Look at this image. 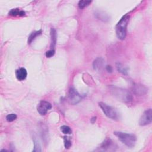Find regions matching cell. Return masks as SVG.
<instances>
[{
  "label": "cell",
  "instance_id": "cell-1",
  "mask_svg": "<svg viewBox=\"0 0 152 152\" xmlns=\"http://www.w3.org/2000/svg\"><path fill=\"white\" fill-rule=\"evenodd\" d=\"M109 91L115 98L121 102L130 103L133 100L132 95L126 89L116 86H110Z\"/></svg>",
  "mask_w": 152,
  "mask_h": 152
},
{
  "label": "cell",
  "instance_id": "cell-2",
  "mask_svg": "<svg viewBox=\"0 0 152 152\" xmlns=\"http://www.w3.org/2000/svg\"><path fill=\"white\" fill-rule=\"evenodd\" d=\"M114 135L128 147H134L136 144L137 137L133 134H128L121 131H115Z\"/></svg>",
  "mask_w": 152,
  "mask_h": 152
},
{
  "label": "cell",
  "instance_id": "cell-3",
  "mask_svg": "<svg viewBox=\"0 0 152 152\" xmlns=\"http://www.w3.org/2000/svg\"><path fill=\"white\" fill-rule=\"evenodd\" d=\"M130 16L125 15L123 16L116 26V34L120 40L125 39L127 35V27L128 23Z\"/></svg>",
  "mask_w": 152,
  "mask_h": 152
},
{
  "label": "cell",
  "instance_id": "cell-4",
  "mask_svg": "<svg viewBox=\"0 0 152 152\" xmlns=\"http://www.w3.org/2000/svg\"><path fill=\"white\" fill-rule=\"evenodd\" d=\"M99 105L102 109L103 113L108 118L112 120H116L118 118V114L112 106H109L102 102L99 103Z\"/></svg>",
  "mask_w": 152,
  "mask_h": 152
},
{
  "label": "cell",
  "instance_id": "cell-5",
  "mask_svg": "<svg viewBox=\"0 0 152 152\" xmlns=\"http://www.w3.org/2000/svg\"><path fill=\"white\" fill-rule=\"evenodd\" d=\"M82 99L81 96L74 88H71L68 92V100L71 105H76Z\"/></svg>",
  "mask_w": 152,
  "mask_h": 152
},
{
  "label": "cell",
  "instance_id": "cell-6",
  "mask_svg": "<svg viewBox=\"0 0 152 152\" xmlns=\"http://www.w3.org/2000/svg\"><path fill=\"white\" fill-rule=\"evenodd\" d=\"M152 121V110L149 109L144 111L139 121V124L141 126H147Z\"/></svg>",
  "mask_w": 152,
  "mask_h": 152
},
{
  "label": "cell",
  "instance_id": "cell-7",
  "mask_svg": "<svg viewBox=\"0 0 152 152\" xmlns=\"http://www.w3.org/2000/svg\"><path fill=\"white\" fill-rule=\"evenodd\" d=\"M52 108V105L50 102L45 100H42L40 102L37 107L38 112L41 115H45L46 114L48 110Z\"/></svg>",
  "mask_w": 152,
  "mask_h": 152
},
{
  "label": "cell",
  "instance_id": "cell-8",
  "mask_svg": "<svg viewBox=\"0 0 152 152\" xmlns=\"http://www.w3.org/2000/svg\"><path fill=\"white\" fill-rule=\"evenodd\" d=\"M133 91L137 96H143L147 93L148 89L144 85L135 83L133 86Z\"/></svg>",
  "mask_w": 152,
  "mask_h": 152
},
{
  "label": "cell",
  "instance_id": "cell-9",
  "mask_svg": "<svg viewBox=\"0 0 152 152\" xmlns=\"http://www.w3.org/2000/svg\"><path fill=\"white\" fill-rule=\"evenodd\" d=\"M16 76L19 80L23 81L26 79L27 76V72L24 68H20L16 70Z\"/></svg>",
  "mask_w": 152,
  "mask_h": 152
},
{
  "label": "cell",
  "instance_id": "cell-10",
  "mask_svg": "<svg viewBox=\"0 0 152 152\" xmlns=\"http://www.w3.org/2000/svg\"><path fill=\"white\" fill-rule=\"evenodd\" d=\"M105 64V61L102 58H98L94 60L93 63V67L95 70L99 71L103 68Z\"/></svg>",
  "mask_w": 152,
  "mask_h": 152
},
{
  "label": "cell",
  "instance_id": "cell-11",
  "mask_svg": "<svg viewBox=\"0 0 152 152\" xmlns=\"http://www.w3.org/2000/svg\"><path fill=\"white\" fill-rule=\"evenodd\" d=\"M9 15L11 16H24L25 15V12L22 10H20L19 9H11L9 13Z\"/></svg>",
  "mask_w": 152,
  "mask_h": 152
},
{
  "label": "cell",
  "instance_id": "cell-12",
  "mask_svg": "<svg viewBox=\"0 0 152 152\" xmlns=\"http://www.w3.org/2000/svg\"><path fill=\"white\" fill-rule=\"evenodd\" d=\"M51 50H54V48L57 42V32L54 28L51 29Z\"/></svg>",
  "mask_w": 152,
  "mask_h": 152
},
{
  "label": "cell",
  "instance_id": "cell-13",
  "mask_svg": "<svg viewBox=\"0 0 152 152\" xmlns=\"http://www.w3.org/2000/svg\"><path fill=\"white\" fill-rule=\"evenodd\" d=\"M40 133L41 135H42V139H44V141L46 142L47 139H48V129L47 127L44 125V124H42L40 127Z\"/></svg>",
  "mask_w": 152,
  "mask_h": 152
},
{
  "label": "cell",
  "instance_id": "cell-14",
  "mask_svg": "<svg viewBox=\"0 0 152 152\" xmlns=\"http://www.w3.org/2000/svg\"><path fill=\"white\" fill-rule=\"evenodd\" d=\"M116 68H117V70L118 71V72L122 73L124 75H127L128 74L127 68L126 67H124L121 63H116Z\"/></svg>",
  "mask_w": 152,
  "mask_h": 152
},
{
  "label": "cell",
  "instance_id": "cell-15",
  "mask_svg": "<svg viewBox=\"0 0 152 152\" xmlns=\"http://www.w3.org/2000/svg\"><path fill=\"white\" fill-rule=\"evenodd\" d=\"M42 34V30H39L38 31L34 32L30 34V36H29V38H28V44H30L32 42V41L33 40L35 39V38L37 36H38L39 35H40V34Z\"/></svg>",
  "mask_w": 152,
  "mask_h": 152
},
{
  "label": "cell",
  "instance_id": "cell-16",
  "mask_svg": "<svg viewBox=\"0 0 152 152\" xmlns=\"http://www.w3.org/2000/svg\"><path fill=\"white\" fill-rule=\"evenodd\" d=\"M112 143L113 142L111 141V140L107 139L102 143V146H101V148L103 149V150H108V149H109L110 147H112V145H113Z\"/></svg>",
  "mask_w": 152,
  "mask_h": 152
},
{
  "label": "cell",
  "instance_id": "cell-17",
  "mask_svg": "<svg viewBox=\"0 0 152 152\" xmlns=\"http://www.w3.org/2000/svg\"><path fill=\"white\" fill-rule=\"evenodd\" d=\"M33 142H34V149L33 151H41L42 150H41V147L40 143L39 142L38 139H37L36 137H33Z\"/></svg>",
  "mask_w": 152,
  "mask_h": 152
},
{
  "label": "cell",
  "instance_id": "cell-18",
  "mask_svg": "<svg viewBox=\"0 0 152 152\" xmlns=\"http://www.w3.org/2000/svg\"><path fill=\"white\" fill-rule=\"evenodd\" d=\"M61 131L64 134L68 135L72 133V130L70 127L67 126H63L61 127Z\"/></svg>",
  "mask_w": 152,
  "mask_h": 152
},
{
  "label": "cell",
  "instance_id": "cell-19",
  "mask_svg": "<svg viewBox=\"0 0 152 152\" xmlns=\"http://www.w3.org/2000/svg\"><path fill=\"white\" fill-rule=\"evenodd\" d=\"M91 3H92L91 1H85V0H83V1H80L78 4L79 7L80 9H83L87 7L90 4H91Z\"/></svg>",
  "mask_w": 152,
  "mask_h": 152
},
{
  "label": "cell",
  "instance_id": "cell-20",
  "mask_svg": "<svg viewBox=\"0 0 152 152\" xmlns=\"http://www.w3.org/2000/svg\"><path fill=\"white\" fill-rule=\"evenodd\" d=\"M17 119V115L15 114H10L6 116V120L8 122H13Z\"/></svg>",
  "mask_w": 152,
  "mask_h": 152
},
{
  "label": "cell",
  "instance_id": "cell-21",
  "mask_svg": "<svg viewBox=\"0 0 152 152\" xmlns=\"http://www.w3.org/2000/svg\"><path fill=\"white\" fill-rule=\"evenodd\" d=\"M64 146L66 149H68L71 146V140L68 139V137H64Z\"/></svg>",
  "mask_w": 152,
  "mask_h": 152
},
{
  "label": "cell",
  "instance_id": "cell-22",
  "mask_svg": "<svg viewBox=\"0 0 152 152\" xmlns=\"http://www.w3.org/2000/svg\"><path fill=\"white\" fill-rule=\"evenodd\" d=\"M55 54V50H50L46 52L45 55L47 58H51Z\"/></svg>",
  "mask_w": 152,
  "mask_h": 152
},
{
  "label": "cell",
  "instance_id": "cell-23",
  "mask_svg": "<svg viewBox=\"0 0 152 152\" xmlns=\"http://www.w3.org/2000/svg\"><path fill=\"white\" fill-rule=\"evenodd\" d=\"M106 70L108 71V72H110V73H111L112 71V68L111 66H110V65H108L106 66Z\"/></svg>",
  "mask_w": 152,
  "mask_h": 152
},
{
  "label": "cell",
  "instance_id": "cell-24",
  "mask_svg": "<svg viewBox=\"0 0 152 152\" xmlns=\"http://www.w3.org/2000/svg\"><path fill=\"white\" fill-rule=\"evenodd\" d=\"M96 120V117H93V118L91 119V122L93 124L95 122Z\"/></svg>",
  "mask_w": 152,
  "mask_h": 152
}]
</instances>
